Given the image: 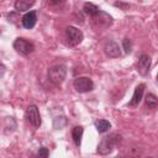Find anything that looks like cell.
Returning a JSON list of instances; mask_svg holds the SVG:
<instances>
[{
  "instance_id": "6da1fadb",
  "label": "cell",
  "mask_w": 158,
  "mask_h": 158,
  "mask_svg": "<svg viewBox=\"0 0 158 158\" xmlns=\"http://www.w3.org/2000/svg\"><path fill=\"white\" fill-rule=\"evenodd\" d=\"M121 142V136L118 133H110L109 136L104 137L101 142L98 146V153L99 154H109L112 152V149Z\"/></svg>"
},
{
  "instance_id": "7a4b0ae2",
  "label": "cell",
  "mask_w": 158,
  "mask_h": 158,
  "mask_svg": "<svg viewBox=\"0 0 158 158\" xmlns=\"http://www.w3.org/2000/svg\"><path fill=\"white\" fill-rule=\"evenodd\" d=\"M65 75H67V67L64 64H57L48 69V79L56 85L62 84L65 79Z\"/></svg>"
},
{
  "instance_id": "3957f363",
  "label": "cell",
  "mask_w": 158,
  "mask_h": 158,
  "mask_svg": "<svg viewBox=\"0 0 158 158\" xmlns=\"http://www.w3.org/2000/svg\"><path fill=\"white\" fill-rule=\"evenodd\" d=\"M12 46H14V48L16 49V52H19V53L22 54V56H27V54L32 53L33 49H35V46H33L32 42L25 40V38H21V37L16 38V40L14 41V44H12Z\"/></svg>"
},
{
  "instance_id": "277c9868",
  "label": "cell",
  "mask_w": 158,
  "mask_h": 158,
  "mask_svg": "<svg viewBox=\"0 0 158 158\" xmlns=\"http://www.w3.org/2000/svg\"><path fill=\"white\" fill-rule=\"evenodd\" d=\"M83 32L73 26H69L65 28V38L70 46H77L83 41Z\"/></svg>"
},
{
  "instance_id": "5b68a950",
  "label": "cell",
  "mask_w": 158,
  "mask_h": 158,
  "mask_svg": "<svg viewBox=\"0 0 158 158\" xmlns=\"http://www.w3.org/2000/svg\"><path fill=\"white\" fill-rule=\"evenodd\" d=\"M74 89L78 93H88L94 89V83L88 77H79L74 80Z\"/></svg>"
},
{
  "instance_id": "8992f818",
  "label": "cell",
  "mask_w": 158,
  "mask_h": 158,
  "mask_svg": "<svg viewBox=\"0 0 158 158\" xmlns=\"http://www.w3.org/2000/svg\"><path fill=\"white\" fill-rule=\"evenodd\" d=\"M26 118L27 121L33 126V127H40L41 126V116L38 107L36 105H30L26 110Z\"/></svg>"
},
{
  "instance_id": "52a82bcc",
  "label": "cell",
  "mask_w": 158,
  "mask_h": 158,
  "mask_svg": "<svg viewBox=\"0 0 158 158\" xmlns=\"http://www.w3.org/2000/svg\"><path fill=\"white\" fill-rule=\"evenodd\" d=\"M136 68L141 75H146L151 68V57L148 54H141L136 64Z\"/></svg>"
},
{
  "instance_id": "ba28073f",
  "label": "cell",
  "mask_w": 158,
  "mask_h": 158,
  "mask_svg": "<svg viewBox=\"0 0 158 158\" xmlns=\"http://www.w3.org/2000/svg\"><path fill=\"white\" fill-rule=\"evenodd\" d=\"M104 51H105L106 56H109L111 58H117L121 56V49H120L118 44L114 41H107L104 46Z\"/></svg>"
},
{
  "instance_id": "9c48e42d",
  "label": "cell",
  "mask_w": 158,
  "mask_h": 158,
  "mask_svg": "<svg viewBox=\"0 0 158 158\" xmlns=\"http://www.w3.org/2000/svg\"><path fill=\"white\" fill-rule=\"evenodd\" d=\"M22 26L25 28H32L35 25H36V21H37V15H36V11H28L23 15L22 17Z\"/></svg>"
},
{
  "instance_id": "30bf717a",
  "label": "cell",
  "mask_w": 158,
  "mask_h": 158,
  "mask_svg": "<svg viewBox=\"0 0 158 158\" xmlns=\"http://www.w3.org/2000/svg\"><path fill=\"white\" fill-rule=\"evenodd\" d=\"M143 91H144V84L137 85L136 89H135V93H133V95H132V99H131V101L128 102V105L132 106V107L137 106V105L141 102L142 98H143Z\"/></svg>"
},
{
  "instance_id": "8fae6325",
  "label": "cell",
  "mask_w": 158,
  "mask_h": 158,
  "mask_svg": "<svg viewBox=\"0 0 158 158\" xmlns=\"http://www.w3.org/2000/svg\"><path fill=\"white\" fill-rule=\"evenodd\" d=\"M93 19L95 22H98L99 25H102V26H109L111 23V20H112L110 15H107L106 12H102V11H99Z\"/></svg>"
},
{
  "instance_id": "7c38bea8",
  "label": "cell",
  "mask_w": 158,
  "mask_h": 158,
  "mask_svg": "<svg viewBox=\"0 0 158 158\" xmlns=\"http://www.w3.org/2000/svg\"><path fill=\"white\" fill-rule=\"evenodd\" d=\"M36 0H16L15 1V9L17 11H27L30 7L33 6Z\"/></svg>"
},
{
  "instance_id": "4fadbf2b",
  "label": "cell",
  "mask_w": 158,
  "mask_h": 158,
  "mask_svg": "<svg viewBox=\"0 0 158 158\" xmlns=\"http://www.w3.org/2000/svg\"><path fill=\"white\" fill-rule=\"evenodd\" d=\"M83 127L81 126H75L73 130H72V138L74 141V143L77 146H80V142H81V137H83Z\"/></svg>"
},
{
  "instance_id": "5bb4252c",
  "label": "cell",
  "mask_w": 158,
  "mask_h": 158,
  "mask_svg": "<svg viewBox=\"0 0 158 158\" xmlns=\"http://www.w3.org/2000/svg\"><path fill=\"white\" fill-rule=\"evenodd\" d=\"M83 10H84V12H85L86 15H89L90 17H94V16L100 11L99 7H98L96 5H94V4H91V2H85L84 6H83Z\"/></svg>"
},
{
  "instance_id": "9a60e30c",
  "label": "cell",
  "mask_w": 158,
  "mask_h": 158,
  "mask_svg": "<svg viewBox=\"0 0 158 158\" xmlns=\"http://www.w3.org/2000/svg\"><path fill=\"white\" fill-rule=\"evenodd\" d=\"M144 101H146V105H147L149 109H156V107H158V98H157L154 94H152V93H148V94L146 95Z\"/></svg>"
},
{
  "instance_id": "2e32d148",
  "label": "cell",
  "mask_w": 158,
  "mask_h": 158,
  "mask_svg": "<svg viewBox=\"0 0 158 158\" xmlns=\"http://www.w3.org/2000/svg\"><path fill=\"white\" fill-rule=\"evenodd\" d=\"M95 127L100 133H104V132L109 131L111 125H110V122L107 120H98V121H95Z\"/></svg>"
},
{
  "instance_id": "e0dca14e",
  "label": "cell",
  "mask_w": 158,
  "mask_h": 158,
  "mask_svg": "<svg viewBox=\"0 0 158 158\" xmlns=\"http://www.w3.org/2000/svg\"><path fill=\"white\" fill-rule=\"evenodd\" d=\"M65 125H67V118H65V116H57V117L54 118V121H53V127L57 128V130L63 128Z\"/></svg>"
},
{
  "instance_id": "ac0fdd59",
  "label": "cell",
  "mask_w": 158,
  "mask_h": 158,
  "mask_svg": "<svg viewBox=\"0 0 158 158\" xmlns=\"http://www.w3.org/2000/svg\"><path fill=\"white\" fill-rule=\"evenodd\" d=\"M122 44H123L125 52H126V53H130L131 49H132V43H131V41H130L128 38H125V40L122 41Z\"/></svg>"
},
{
  "instance_id": "d6986e66",
  "label": "cell",
  "mask_w": 158,
  "mask_h": 158,
  "mask_svg": "<svg viewBox=\"0 0 158 158\" xmlns=\"http://www.w3.org/2000/svg\"><path fill=\"white\" fill-rule=\"evenodd\" d=\"M37 154L40 156V157H48L49 156V152H48V149L46 148V147H41L40 149H38V152H37Z\"/></svg>"
},
{
  "instance_id": "ffe728a7",
  "label": "cell",
  "mask_w": 158,
  "mask_h": 158,
  "mask_svg": "<svg viewBox=\"0 0 158 158\" xmlns=\"http://www.w3.org/2000/svg\"><path fill=\"white\" fill-rule=\"evenodd\" d=\"M48 2L52 6H62L65 2V0H48Z\"/></svg>"
},
{
  "instance_id": "44dd1931",
  "label": "cell",
  "mask_w": 158,
  "mask_h": 158,
  "mask_svg": "<svg viewBox=\"0 0 158 158\" xmlns=\"http://www.w3.org/2000/svg\"><path fill=\"white\" fill-rule=\"evenodd\" d=\"M157 81H158V74H157Z\"/></svg>"
}]
</instances>
